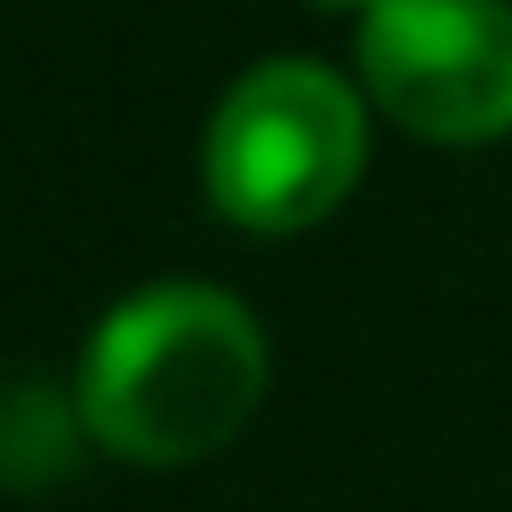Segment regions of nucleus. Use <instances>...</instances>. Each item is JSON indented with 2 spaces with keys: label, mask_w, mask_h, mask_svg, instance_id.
<instances>
[{
  "label": "nucleus",
  "mask_w": 512,
  "mask_h": 512,
  "mask_svg": "<svg viewBox=\"0 0 512 512\" xmlns=\"http://www.w3.org/2000/svg\"><path fill=\"white\" fill-rule=\"evenodd\" d=\"M80 432L128 464H192L264 400V328L200 280H152L80 352Z\"/></svg>",
  "instance_id": "1"
},
{
  "label": "nucleus",
  "mask_w": 512,
  "mask_h": 512,
  "mask_svg": "<svg viewBox=\"0 0 512 512\" xmlns=\"http://www.w3.org/2000/svg\"><path fill=\"white\" fill-rule=\"evenodd\" d=\"M368 160L360 96L304 56H272L240 72L208 120V200L240 232H304L320 224Z\"/></svg>",
  "instance_id": "2"
},
{
  "label": "nucleus",
  "mask_w": 512,
  "mask_h": 512,
  "mask_svg": "<svg viewBox=\"0 0 512 512\" xmlns=\"http://www.w3.org/2000/svg\"><path fill=\"white\" fill-rule=\"evenodd\" d=\"M360 88L424 144H488L512 128L504 0H376L360 8Z\"/></svg>",
  "instance_id": "3"
},
{
  "label": "nucleus",
  "mask_w": 512,
  "mask_h": 512,
  "mask_svg": "<svg viewBox=\"0 0 512 512\" xmlns=\"http://www.w3.org/2000/svg\"><path fill=\"white\" fill-rule=\"evenodd\" d=\"M72 424H80V400L64 408L56 392L40 384H16L0 392V480L8 488H40L72 464Z\"/></svg>",
  "instance_id": "4"
},
{
  "label": "nucleus",
  "mask_w": 512,
  "mask_h": 512,
  "mask_svg": "<svg viewBox=\"0 0 512 512\" xmlns=\"http://www.w3.org/2000/svg\"><path fill=\"white\" fill-rule=\"evenodd\" d=\"M312 8H376V0H312Z\"/></svg>",
  "instance_id": "5"
}]
</instances>
